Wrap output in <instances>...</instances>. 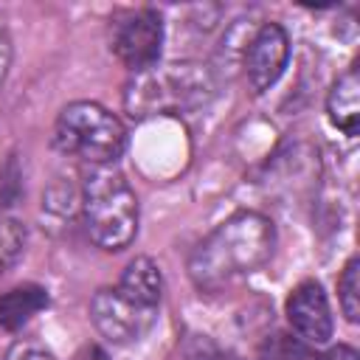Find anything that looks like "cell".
Returning a JSON list of instances; mask_svg holds the SVG:
<instances>
[{
    "label": "cell",
    "instance_id": "cell-1",
    "mask_svg": "<svg viewBox=\"0 0 360 360\" xmlns=\"http://www.w3.org/2000/svg\"><path fill=\"white\" fill-rule=\"evenodd\" d=\"M273 250L276 225L259 211H236L191 250L188 276L197 290L219 292L267 264Z\"/></svg>",
    "mask_w": 360,
    "mask_h": 360
},
{
    "label": "cell",
    "instance_id": "cell-2",
    "mask_svg": "<svg viewBox=\"0 0 360 360\" xmlns=\"http://www.w3.org/2000/svg\"><path fill=\"white\" fill-rule=\"evenodd\" d=\"M82 219L101 250H124L138 233V197L115 166H90L82 183Z\"/></svg>",
    "mask_w": 360,
    "mask_h": 360
},
{
    "label": "cell",
    "instance_id": "cell-3",
    "mask_svg": "<svg viewBox=\"0 0 360 360\" xmlns=\"http://www.w3.org/2000/svg\"><path fill=\"white\" fill-rule=\"evenodd\" d=\"M214 96V76L205 65H155L143 73H132L124 90V104L132 118L188 112L202 107Z\"/></svg>",
    "mask_w": 360,
    "mask_h": 360
},
{
    "label": "cell",
    "instance_id": "cell-4",
    "mask_svg": "<svg viewBox=\"0 0 360 360\" xmlns=\"http://www.w3.org/2000/svg\"><path fill=\"white\" fill-rule=\"evenodd\" d=\"M53 146L90 166H112L127 146V129L107 107L96 101H73L56 118Z\"/></svg>",
    "mask_w": 360,
    "mask_h": 360
},
{
    "label": "cell",
    "instance_id": "cell-5",
    "mask_svg": "<svg viewBox=\"0 0 360 360\" xmlns=\"http://www.w3.org/2000/svg\"><path fill=\"white\" fill-rule=\"evenodd\" d=\"M110 48L118 56V62L132 73H143L155 68L160 59V48H163L160 14L152 8H135V11H124L121 17H115Z\"/></svg>",
    "mask_w": 360,
    "mask_h": 360
},
{
    "label": "cell",
    "instance_id": "cell-6",
    "mask_svg": "<svg viewBox=\"0 0 360 360\" xmlns=\"http://www.w3.org/2000/svg\"><path fill=\"white\" fill-rule=\"evenodd\" d=\"M90 321L104 340L115 346H127L141 340L155 326L158 309L129 301L115 287H101L90 301Z\"/></svg>",
    "mask_w": 360,
    "mask_h": 360
},
{
    "label": "cell",
    "instance_id": "cell-7",
    "mask_svg": "<svg viewBox=\"0 0 360 360\" xmlns=\"http://www.w3.org/2000/svg\"><path fill=\"white\" fill-rule=\"evenodd\" d=\"M290 59V37L278 22H264L248 39L245 48V76L253 93L270 90L284 73Z\"/></svg>",
    "mask_w": 360,
    "mask_h": 360
},
{
    "label": "cell",
    "instance_id": "cell-8",
    "mask_svg": "<svg viewBox=\"0 0 360 360\" xmlns=\"http://www.w3.org/2000/svg\"><path fill=\"white\" fill-rule=\"evenodd\" d=\"M287 321L307 343H326L332 338V309L318 281H301L287 298Z\"/></svg>",
    "mask_w": 360,
    "mask_h": 360
},
{
    "label": "cell",
    "instance_id": "cell-9",
    "mask_svg": "<svg viewBox=\"0 0 360 360\" xmlns=\"http://www.w3.org/2000/svg\"><path fill=\"white\" fill-rule=\"evenodd\" d=\"M115 290L121 295H127L129 301L141 304V307L158 309L160 307V298H163V276H160V267L149 256H135L124 267Z\"/></svg>",
    "mask_w": 360,
    "mask_h": 360
},
{
    "label": "cell",
    "instance_id": "cell-10",
    "mask_svg": "<svg viewBox=\"0 0 360 360\" xmlns=\"http://www.w3.org/2000/svg\"><path fill=\"white\" fill-rule=\"evenodd\" d=\"M326 112H329V121L343 135H357V124H360V76H357V68H349L332 84V90L326 96Z\"/></svg>",
    "mask_w": 360,
    "mask_h": 360
},
{
    "label": "cell",
    "instance_id": "cell-11",
    "mask_svg": "<svg viewBox=\"0 0 360 360\" xmlns=\"http://www.w3.org/2000/svg\"><path fill=\"white\" fill-rule=\"evenodd\" d=\"M48 307V292L39 284H20L0 295V326L14 332Z\"/></svg>",
    "mask_w": 360,
    "mask_h": 360
},
{
    "label": "cell",
    "instance_id": "cell-12",
    "mask_svg": "<svg viewBox=\"0 0 360 360\" xmlns=\"http://www.w3.org/2000/svg\"><path fill=\"white\" fill-rule=\"evenodd\" d=\"M28 242V231L20 219L0 217V276L17 264Z\"/></svg>",
    "mask_w": 360,
    "mask_h": 360
},
{
    "label": "cell",
    "instance_id": "cell-13",
    "mask_svg": "<svg viewBox=\"0 0 360 360\" xmlns=\"http://www.w3.org/2000/svg\"><path fill=\"white\" fill-rule=\"evenodd\" d=\"M256 360H309V352L298 338L287 332H273L259 343Z\"/></svg>",
    "mask_w": 360,
    "mask_h": 360
},
{
    "label": "cell",
    "instance_id": "cell-14",
    "mask_svg": "<svg viewBox=\"0 0 360 360\" xmlns=\"http://www.w3.org/2000/svg\"><path fill=\"white\" fill-rule=\"evenodd\" d=\"M360 259L352 256L338 278V298H340V309L343 315L354 323L360 318Z\"/></svg>",
    "mask_w": 360,
    "mask_h": 360
},
{
    "label": "cell",
    "instance_id": "cell-15",
    "mask_svg": "<svg viewBox=\"0 0 360 360\" xmlns=\"http://www.w3.org/2000/svg\"><path fill=\"white\" fill-rule=\"evenodd\" d=\"M3 360H56V357L45 346H39L34 340H17L14 346H8Z\"/></svg>",
    "mask_w": 360,
    "mask_h": 360
},
{
    "label": "cell",
    "instance_id": "cell-16",
    "mask_svg": "<svg viewBox=\"0 0 360 360\" xmlns=\"http://www.w3.org/2000/svg\"><path fill=\"white\" fill-rule=\"evenodd\" d=\"M188 360H239V357L225 352V349H219V346H214L211 340H197V346L191 349Z\"/></svg>",
    "mask_w": 360,
    "mask_h": 360
},
{
    "label": "cell",
    "instance_id": "cell-17",
    "mask_svg": "<svg viewBox=\"0 0 360 360\" xmlns=\"http://www.w3.org/2000/svg\"><path fill=\"white\" fill-rule=\"evenodd\" d=\"M8 68H11V39H8V34L0 28V90H3V84H6Z\"/></svg>",
    "mask_w": 360,
    "mask_h": 360
},
{
    "label": "cell",
    "instance_id": "cell-18",
    "mask_svg": "<svg viewBox=\"0 0 360 360\" xmlns=\"http://www.w3.org/2000/svg\"><path fill=\"white\" fill-rule=\"evenodd\" d=\"M318 360H360V354L352 346H332L326 354H321Z\"/></svg>",
    "mask_w": 360,
    "mask_h": 360
}]
</instances>
